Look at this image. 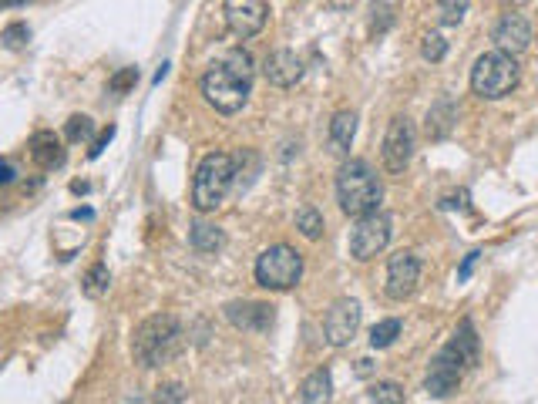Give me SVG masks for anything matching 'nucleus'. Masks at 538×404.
<instances>
[{
	"mask_svg": "<svg viewBox=\"0 0 538 404\" xmlns=\"http://www.w3.org/2000/svg\"><path fill=\"white\" fill-rule=\"evenodd\" d=\"M414 145H417L414 122L407 115H394L391 125H387V135H384V149H380L384 169L394 172V176L397 172H404L414 159Z\"/></svg>",
	"mask_w": 538,
	"mask_h": 404,
	"instance_id": "obj_9",
	"label": "nucleus"
},
{
	"mask_svg": "<svg viewBox=\"0 0 538 404\" xmlns=\"http://www.w3.org/2000/svg\"><path fill=\"white\" fill-rule=\"evenodd\" d=\"M91 135V118L88 115H71L68 118V128H64V139L68 142H81Z\"/></svg>",
	"mask_w": 538,
	"mask_h": 404,
	"instance_id": "obj_27",
	"label": "nucleus"
},
{
	"mask_svg": "<svg viewBox=\"0 0 538 404\" xmlns=\"http://www.w3.org/2000/svg\"><path fill=\"white\" fill-rule=\"evenodd\" d=\"M296 229H300L306 240H320V236H323V216L313 206H300V213H296Z\"/></svg>",
	"mask_w": 538,
	"mask_h": 404,
	"instance_id": "obj_22",
	"label": "nucleus"
},
{
	"mask_svg": "<svg viewBox=\"0 0 538 404\" xmlns=\"http://www.w3.org/2000/svg\"><path fill=\"white\" fill-rule=\"evenodd\" d=\"M397 334H401V320H380V324L370 330V347L374 351H384V347H391L397 341Z\"/></svg>",
	"mask_w": 538,
	"mask_h": 404,
	"instance_id": "obj_24",
	"label": "nucleus"
},
{
	"mask_svg": "<svg viewBox=\"0 0 538 404\" xmlns=\"http://www.w3.org/2000/svg\"><path fill=\"white\" fill-rule=\"evenodd\" d=\"M518 85V61L505 51H488L481 54L471 68V91L485 101H498L512 95Z\"/></svg>",
	"mask_w": 538,
	"mask_h": 404,
	"instance_id": "obj_6",
	"label": "nucleus"
},
{
	"mask_svg": "<svg viewBox=\"0 0 538 404\" xmlns=\"http://www.w3.org/2000/svg\"><path fill=\"white\" fill-rule=\"evenodd\" d=\"M0 4H27V0H0Z\"/></svg>",
	"mask_w": 538,
	"mask_h": 404,
	"instance_id": "obj_36",
	"label": "nucleus"
},
{
	"mask_svg": "<svg viewBox=\"0 0 538 404\" xmlns=\"http://www.w3.org/2000/svg\"><path fill=\"white\" fill-rule=\"evenodd\" d=\"M111 139H115V125H108V128H105V132H101V135H98V139H95V145H91V152H88V155H91V159H98V155H101V152H105V145H108Z\"/></svg>",
	"mask_w": 538,
	"mask_h": 404,
	"instance_id": "obj_31",
	"label": "nucleus"
},
{
	"mask_svg": "<svg viewBox=\"0 0 538 404\" xmlns=\"http://www.w3.org/2000/svg\"><path fill=\"white\" fill-rule=\"evenodd\" d=\"M263 75H266L269 85H276V88H293L296 81L303 78V58H300L296 51H290V48H280V51L266 54Z\"/></svg>",
	"mask_w": 538,
	"mask_h": 404,
	"instance_id": "obj_15",
	"label": "nucleus"
},
{
	"mask_svg": "<svg viewBox=\"0 0 538 404\" xmlns=\"http://www.w3.org/2000/svg\"><path fill=\"white\" fill-rule=\"evenodd\" d=\"M222 14H226V24L236 38H256L259 31L266 27L269 7L266 0H226L222 4Z\"/></svg>",
	"mask_w": 538,
	"mask_h": 404,
	"instance_id": "obj_11",
	"label": "nucleus"
},
{
	"mask_svg": "<svg viewBox=\"0 0 538 404\" xmlns=\"http://www.w3.org/2000/svg\"><path fill=\"white\" fill-rule=\"evenodd\" d=\"M421 54H424V61H444V54H448V41H444L441 34H428V38L421 41Z\"/></svg>",
	"mask_w": 538,
	"mask_h": 404,
	"instance_id": "obj_28",
	"label": "nucleus"
},
{
	"mask_svg": "<svg viewBox=\"0 0 538 404\" xmlns=\"http://www.w3.org/2000/svg\"><path fill=\"white\" fill-rule=\"evenodd\" d=\"M135 81H138V71H135V68H122V71H118L115 78L108 81V88H111V91H118V95H122V91H128V88H132Z\"/></svg>",
	"mask_w": 538,
	"mask_h": 404,
	"instance_id": "obj_29",
	"label": "nucleus"
},
{
	"mask_svg": "<svg viewBox=\"0 0 538 404\" xmlns=\"http://www.w3.org/2000/svg\"><path fill=\"white\" fill-rule=\"evenodd\" d=\"M367 404H404L401 384H394V381L374 384V388L367 391Z\"/></svg>",
	"mask_w": 538,
	"mask_h": 404,
	"instance_id": "obj_25",
	"label": "nucleus"
},
{
	"mask_svg": "<svg viewBox=\"0 0 538 404\" xmlns=\"http://www.w3.org/2000/svg\"><path fill=\"white\" fill-rule=\"evenodd\" d=\"M108 283H111L108 266H105V263H95V266H91V270H88V277H85V297H91V300L105 297V293H108Z\"/></svg>",
	"mask_w": 538,
	"mask_h": 404,
	"instance_id": "obj_23",
	"label": "nucleus"
},
{
	"mask_svg": "<svg viewBox=\"0 0 538 404\" xmlns=\"http://www.w3.org/2000/svg\"><path fill=\"white\" fill-rule=\"evenodd\" d=\"M357 135V112H337L330 122V152L347 155Z\"/></svg>",
	"mask_w": 538,
	"mask_h": 404,
	"instance_id": "obj_18",
	"label": "nucleus"
},
{
	"mask_svg": "<svg viewBox=\"0 0 538 404\" xmlns=\"http://www.w3.org/2000/svg\"><path fill=\"white\" fill-rule=\"evenodd\" d=\"M165 75H169V64H162V68H159V71H155V85H159V81H162Z\"/></svg>",
	"mask_w": 538,
	"mask_h": 404,
	"instance_id": "obj_35",
	"label": "nucleus"
},
{
	"mask_svg": "<svg viewBox=\"0 0 538 404\" xmlns=\"http://www.w3.org/2000/svg\"><path fill=\"white\" fill-rule=\"evenodd\" d=\"M360 317H364V310H360V303L354 297H343V300L333 303V307L327 310V320H323L327 344L330 347H347L357 337Z\"/></svg>",
	"mask_w": 538,
	"mask_h": 404,
	"instance_id": "obj_10",
	"label": "nucleus"
},
{
	"mask_svg": "<svg viewBox=\"0 0 538 404\" xmlns=\"http://www.w3.org/2000/svg\"><path fill=\"white\" fill-rule=\"evenodd\" d=\"M189 243L196 253H219L222 246H226V233H222L219 226L206 223V219H199V223H192L189 229Z\"/></svg>",
	"mask_w": 538,
	"mask_h": 404,
	"instance_id": "obj_19",
	"label": "nucleus"
},
{
	"mask_svg": "<svg viewBox=\"0 0 538 404\" xmlns=\"http://www.w3.org/2000/svg\"><path fill=\"white\" fill-rule=\"evenodd\" d=\"M226 320L236 330H249V334H269L276 324V307L259 300H233L226 303Z\"/></svg>",
	"mask_w": 538,
	"mask_h": 404,
	"instance_id": "obj_13",
	"label": "nucleus"
},
{
	"mask_svg": "<svg viewBox=\"0 0 538 404\" xmlns=\"http://www.w3.org/2000/svg\"><path fill=\"white\" fill-rule=\"evenodd\" d=\"M14 176H17V172H14V165L7 162V159H0V186H7V182H14Z\"/></svg>",
	"mask_w": 538,
	"mask_h": 404,
	"instance_id": "obj_33",
	"label": "nucleus"
},
{
	"mask_svg": "<svg viewBox=\"0 0 538 404\" xmlns=\"http://www.w3.org/2000/svg\"><path fill=\"white\" fill-rule=\"evenodd\" d=\"M454 122H458V105H454L451 98H441V101H434L431 105V112H428V139H448L451 135V128Z\"/></svg>",
	"mask_w": 538,
	"mask_h": 404,
	"instance_id": "obj_17",
	"label": "nucleus"
},
{
	"mask_svg": "<svg viewBox=\"0 0 538 404\" xmlns=\"http://www.w3.org/2000/svg\"><path fill=\"white\" fill-rule=\"evenodd\" d=\"M384 199V182L364 159H347L337 172V202L347 216L364 219L370 213H380Z\"/></svg>",
	"mask_w": 538,
	"mask_h": 404,
	"instance_id": "obj_3",
	"label": "nucleus"
},
{
	"mask_svg": "<svg viewBox=\"0 0 538 404\" xmlns=\"http://www.w3.org/2000/svg\"><path fill=\"white\" fill-rule=\"evenodd\" d=\"M387 243H391V216L384 213H370L364 219H357V226L350 229V256L360 263L384 253Z\"/></svg>",
	"mask_w": 538,
	"mask_h": 404,
	"instance_id": "obj_8",
	"label": "nucleus"
},
{
	"mask_svg": "<svg viewBox=\"0 0 538 404\" xmlns=\"http://www.w3.org/2000/svg\"><path fill=\"white\" fill-rule=\"evenodd\" d=\"M330 391H333V381H330V371L327 367H317L303 384H300V398L303 404H327L330 401Z\"/></svg>",
	"mask_w": 538,
	"mask_h": 404,
	"instance_id": "obj_20",
	"label": "nucleus"
},
{
	"mask_svg": "<svg viewBox=\"0 0 538 404\" xmlns=\"http://www.w3.org/2000/svg\"><path fill=\"white\" fill-rule=\"evenodd\" d=\"M417 283H421V260L411 253V250H401L391 256V263H387V297L391 300H407L414 297Z\"/></svg>",
	"mask_w": 538,
	"mask_h": 404,
	"instance_id": "obj_12",
	"label": "nucleus"
},
{
	"mask_svg": "<svg viewBox=\"0 0 538 404\" xmlns=\"http://www.w3.org/2000/svg\"><path fill=\"white\" fill-rule=\"evenodd\" d=\"M491 41H495V51H505L515 58V54L528 51V44H532V24L522 14H505L495 24V31H491Z\"/></svg>",
	"mask_w": 538,
	"mask_h": 404,
	"instance_id": "obj_14",
	"label": "nucleus"
},
{
	"mask_svg": "<svg viewBox=\"0 0 538 404\" xmlns=\"http://www.w3.org/2000/svg\"><path fill=\"white\" fill-rule=\"evenodd\" d=\"M475 361H478L475 327H471V320H461L458 330H454V337H451V344H444L438 351V357L431 361V371H428L424 388H428L431 398H448Z\"/></svg>",
	"mask_w": 538,
	"mask_h": 404,
	"instance_id": "obj_2",
	"label": "nucleus"
},
{
	"mask_svg": "<svg viewBox=\"0 0 538 404\" xmlns=\"http://www.w3.org/2000/svg\"><path fill=\"white\" fill-rule=\"evenodd\" d=\"M249 88H253V58L243 48H233L202 75V95L222 115H236L246 105Z\"/></svg>",
	"mask_w": 538,
	"mask_h": 404,
	"instance_id": "obj_1",
	"label": "nucleus"
},
{
	"mask_svg": "<svg viewBox=\"0 0 538 404\" xmlns=\"http://www.w3.org/2000/svg\"><path fill=\"white\" fill-rule=\"evenodd\" d=\"M31 159L41 169H58L64 162V142L54 132H37L31 139Z\"/></svg>",
	"mask_w": 538,
	"mask_h": 404,
	"instance_id": "obj_16",
	"label": "nucleus"
},
{
	"mask_svg": "<svg viewBox=\"0 0 538 404\" xmlns=\"http://www.w3.org/2000/svg\"><path fill=\"white\" fill-rule=\"evenodd\" d=\"M182 398H185L182 384H162L159 394H155V404H182Z\"/></svg>",
	"mask_w": 538,
	"mask_h": 404,
	"instance_id": "obj_30",
	"label": "nucleus"
},
{
	"mask_svg": "<svg viewBox=\"0 0 538 404\" xmlns=\"http://www.w3.org/2000/svg\"><path fill=\"white\" fill-rule=\"evenodd\" d=\"M0 41H4V48H11V51L24 48V44L31 41V27L17 21V24H11V27H4V34H0Z\"/></svg>",
	"mask_w": 538,
	"mask_h": 404,
	"instance_id": "obj_26",
	"label": "nucleus"
},
{
	"mask_svg": "<svg viewBox=\"0 0 538 404\" xmlns=\"http://www.w3.org/2000/svg\"><path fill=\"white\" fill-rule=\"evenodd\" d=\"M303 277V256L286 243H276L259 253L256 283L266 290H293Z\"/></svg>",
	"mask_w": 538,
	"mask_h": 404,
	"instance_id": "obj_7",
	"label": "nucleus"
},
{
	"mask_svg": "<svg viewBox=\"0 0 538 404\" xmlns=\"http://www.w3.org/2000/svg\"><path fill=\"white\" fill-rule=\"evenodd\" d=\"M370 371H374V361H357V374H360V378H367Z\"/></svg>",
	"mask_w": 538,
	"mask_h": 404,
	"instance_id": "obj_34",
	"label": "nucleus"
},
{
	"mask_svg": "<svg viewBox=\"0 0 538 404\" xmlns=\"http://www.w3.org/2000/svg\"><path fill=\"white\" fill-rule=\"evenodd\" d=\"M478 260H481V253H468V256H465V263L458 266V280H461V283H465V280L471 277V270H475V263H478Z\"/></svg>",
	"mask_w": 538,
	"mask_h": 404,
	"instance_id": "obj_32",
	"label": "nucleus"
},
{
	"mask_svg": "<svg viewBox=\"0 0 538 404\" xmlns=\"http://www.w3.org/2000/svg\"><path fill=\"white\" fill-rule=\"evenodd\" d=\"M236 182V162L233 155L226 152H209L206 159L199 162L196 179H192V206L199 213H212V209L222 206V199L229 196Z\"/></svg>",
	"mask_w": 538,
	"mask_h": 404,
	"instance_id": "obj_5",
	"label": "nucleus"
},
{
	"mask_svg": "<svg viewBox=\"0 0 538 404\" xmlns=\"http://www.w3.org/2000/svg\"><path fill=\"white\" fill-rule=\"evenodd\" d=\"M179 351H182V324H179V317L155 314V317H148V320L138 324L135 337H132V354H135V364H142L145 371L169 364Z\"/></svg>",
	"mask_w": 538,
	"mask_h": 404,
	"instance_id": "obj_4",
	"label": "nucleus"
},
{
	"mask_svg": "<svg viewBox=\"0 0 538 404\" xmlns=\"http://www.w3.org/2000/svg\"><path fill=\"white\" fill-rule=\"evenodd\" d=\"M468 7H471V0H438V4H434V17H438L444 27H454V24L465 21Z\"/></svg>",
	"mask_w": 538,
	"mask_h": 404,
	"instance_id": "obj_21",
	"label": "nucleus"
}]
</instances>
